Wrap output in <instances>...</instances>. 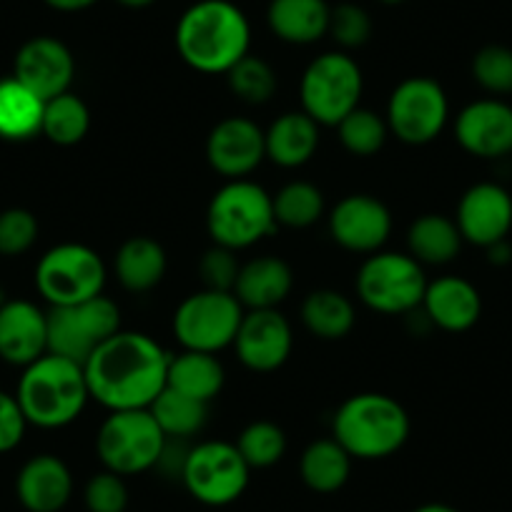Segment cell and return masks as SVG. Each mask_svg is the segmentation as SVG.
<instances>
[{
  "label": "cell",
  "mask_w": 512,
  "mask_h": 512,
  "mask_svg": "<svg viewBox=\"0 0 512 512\" xmlns=\"http://www.w3.org/2000/svg\"><path fill=\"white\" fill-rule=\"evenodd\" d=\"M171 354L144 332H116L86 359L88 392L111 412L149 410L164 392Z\"/></svg>",
  "instance_id": "cell-1"
},
{
  "label": "cell",
  "mask_w": 512,
  "mask_h": 512,
  "mask_svg": "<svg viewBox=\"0 0 512 512\" xmlns=\"http://www.w3.org/2000/svg\"><path fill=\"white\" fill-rule=\"evenodd\" d=\"M249 46L251 26L231 0H199L176 23V51L199 73H229Z\"/></svg>",
  "instance_id": "cell-2"
},
{
  "label": "cell",
  "mask_w": 512,
  "mask_h": 512,
  "mask_svg": "<svg viewBox=\"0 0 512 512\" xmlns=\"http://www.w3.org/2000/svg\"><path fill=\"white\" fill-rule=\"evenodd\" d=\"M23 369L16 400L28 425L61 430L81 417L91 397L83 364L48 352Z\"/></svg>",
  "instance_id": "cell-3"
},
{
  "label": "cell",
  "mask_w": 512,
  "mask_h": 512,
  "mask_svg": "<svg viewBox=\"0 0 512 512\" xmlns=\"http://www.w3.org/2000/svg\"><path fill=\"white\" fill-rule=\"evenodd\" d=\"M410 415L405 407L382 392H359L344 400L334 415V440L352 460H384L405 447L410 437Z\"/></svg>",
  "instance_id": "cell-4"
},
{
  "label": "cell",
  "mask_w": 512,
  "mask_h": 512,
  "mask_svg": "<svg viewBox=\"0 0 512 512\" xmlns=\"http://www.w3.org/2000/svg\"><path fill=\"white\" fill-rule=\"evenodd\" d=\"M272 196L249 179L221 186L206 209V229L214 244L226 249H249L277 231Z\"/></svg>",
  "instance_id": "cell-5"
},
{
  "label": "cell",
  "mask_w": 512,
  "mask_h": 512,
  "mask_svg": "<svg viewBox=\"0 0 512 512\" xmlns=\"http://www.w3.org/2000/svg\"><path fill=\"white\" fill-rule=\"evenodd\" d=\"M364 78L362 68L347 53H322L304 71L299 83L302 111L319 126H339L354 108H359Z\"/></svg>",
  "instance_id": "cell-6"
},
{
  "label": "cell",
  "mask_w": 512,
  "mask_h": 512,
  "mask_svg": "<svg viewBox=\"0 0 512 512\" xmlns=\"http://www.w3.org/2000/svg\"><path fill=\"white\" fill-rule=\"evenodd\" d=\"M164 445L166 435L149 410L111 412L96 437V452L103 467L121 477L154 470Z\"/></svg>",
  "instance_id": "cell-7"
},
{
  "label": "cell",
  "mask_w": 512,
  "mask_h": 512,
  "mask_svg": "<svg viewBox=\"0 0 512 512\" xmlns=\"http://www.w3.org/2000/svg\"><path fill=\"white\" fill-rule=\"evenodd\" d=\"M427 279L422 264L410 254L377 251L359 267L357 294L372 312L407 314L425 299Z\"/></svg>",
  "instance_id": "cell-8"
},
{
  "label": "cell",
  "mask_w": 512,
  "mask_h": 512,
  "mask_svg": "<svg viewBox=\"0 0 512 512\" xmlns=\"http://www.w3.org/2000/svg\"><path fill=\"white\" fill-rule=\"evenodd\" d=\"M106 284V267L98 251L86 244H58L41 256L36 287L51 307H68L98 297Z\"/></svg>",
  "instance_id": "cell-9"
},
{
  "label": "cell",
  "mask_w": 512,
  "mask_h": 512,
  "mask_svg": "<svg viewBox=\"0 0 512 512\" xmlns=\"http://www.w3.org/2000/svg\"><path fill=\"white\" fill-rule=\"evenodd\" d=\"M48 352L71 362L86 364V359L121 332V312L116 302L98 294L81 304L48 309Z\"/></svg>",
  "instance_id": "cell-10"
},
{
  "label": "cell",
  "mask_w": 512,
  "mask_h": 512,
  "mask_svg": "<svg viewBox=\"0 0 512 512\" xmlns=\"http://www.w3.org/2000/svg\"><path fill=\"white\" fill-rule=\"evenodd\" d=\"M244 307L234 292L201 289L179 304L174 314V334L184 349L216 354L234 344Z\"/></svg>",
  "instance_id": "cell-11"
},
{
  "label": "cell",
  "mask_w": 512,
  "mask_h": 512,
  "mask_svg": "<svg viewBox=\"0 0 512 512\" xmlns=\"http://www.w3.org/2000/svg\"><path fill=\"white\" fill-rule=\"evenodd\" d=\"M251 467L231 442H201L186 457L181 482L194 500L224 507L239 500L249 487Z\"/></svg>",
  "instance_id": "cell-12"
},
{
  "label": "cell",
  "mask_w": 512,
  "mask_h": 512,
  "mask_svg": "<svg viewBox=\"0 0 512 512\" xmlns=\"http://www.w3.org/2000/svg\"><path fill=\"white\" fill-rule=\"evenodd\" d=\"M450 118V101L445 88L427 76L402 81L387 103L390 134L410 146H425L442 134Z\"/></svg>",
  "instance_id": "cell-13"
},
{
  "label": "cell",
  "mask_w": 512,
  "mask_h": 512,
  "mask_svg": "<svg viewBox=\"0 0 512 512\" xmlns=\"http://www.w3.org/2000/svg\"><path fill=\"white\" fill-rule=\"evenodd\" d=\"M236 357L251 372H274L294 347L292 324L279 309H249L234 339Z\"/></svg>",
  "instance_id": "cell-14"
},
{
  "label": "cell",
  "mask_w": 512,
  "mask_h": 512,
  "mask_svg": "<svg viewBox=\"0 0 512 512\" xmlns=\"http://www.w3.org/2000/svg\"><path fill=\"white\" fill-rule=\"evenodd\" d=\"M329 234L354 254H377L392 234V214L369 194L344 196L329 214Z\"/></svg>",
  "instance_id": "cell-15"
},
{
  "label": "cell",
  "mask_w": 512,
  "mask_h": 512,
  "mask_svg": "<svg viewBox=\"0 0 512 512\" xmlns=\"http://www.w3.org/2000/svg\"><path fill=\"white\" fill-rule=\"evenodd\" d=\"M267 159L264 131L249 118H224L206 139V161L224 179H246Z\"/></svg>",
  "instance_id": "cell-16"
},
{
  "label": "cell",
  "mask_w": 512,
  "mask_h": 512,
  "mask_svg": "<svg viewBox=\"0 0 512 512\" xmlns=\"http://www.w3.org/2000/svg\"><path fill=\"white\" fill-rule=\"evenodd\" d=\"M457 229L470 244L490 249L505 241L512 229V196L505 186L482 181L470 186L457 204Z\"/></svg>",
  "instance_id": "cell-17"
},
{
  "label": "cell",
  "mask_w": 512,
  "mask_h": 512,
  "mask_svg": "<svg viewBox=\"0 0 512 512\" xmlns=\"http://www.w3.org/2000/svg\"><path fill=\"white\" fill-rule=\"evenodd\" d=\"M13 76L31 88L38 98H51L68 93L73 76H76V61L68 46L58 38L36 36L21 46L13 66Z\"/></svg>",
  "instance_id": "cell-18"
},
{
  "label": "cell",
  "mask_w": 512,
  "mask_h": 512,
  "mask_svg": "<svg viewBox=\"0 0 512 512\" xmlns=\"http://www.w3.org/2000/svg\"><path fill=\"white\" fill-rule=\"evenodd\" d=\"M455 139L477 159L512 154V106L500 98H482L457 113Z\"/></svg>",
  "instance_id": "cell-19"
},
{
  "label": "cell",
  "mask_w": 512,
  "mask_h": 512,
  "mask_svg": "<svg viewBox=\"0 0 512 512\" xmlns=\"http://www.w3.org/2000/svg\"><path fill=\"white\" fill-rule=\"evenodd\" d=\"M48 354V314L33 302H6L0 307V357L28 367Z\"/></svg>",
  "instance_id": "cell-20"
},
{
  "label": "cell",
  "mask_w": 512,
  "mask_h": 512,
  "mask_svg": "<svg viewBox=\"0 0 512 512\" xmlns=\"http://www.w3.org/2000/svg\"><path fill=\"white\" fill-rule=\"evenodd\" d=\"M18 502L28 512H61L73 495V475L56 455H36L16 477Z\"/></svg>",
  "instance_id": "cell-21"
},
{
  "label": "cell",
  "mask_w": 512,
  "mask_h": 512,
  "mask_svg": "<svg viewBox=\"0 0 512 512\" xmlns=\"http://www.w3.org/2000/svg\"><path fill=\"white\" fill-rule=\"evenodd\" d=\"M422 307H425L427 319L435 327L460 334L475 327L477 319H480L482 297L475 284H470L467 279L442 277L427 284Z\"/></svg>",
  "instance_id": "cell-22"
},
{
  "label": "cell",
  "mask_w": 512,
  "mask_h": 512,
  "mask_svg": "<svg viewBox=\"0 0 512 512\" xmlns=\"http://www.w3.org/2000/svg\"><path fill=\"white\" fill-rule=\"evenodd\" d=\"M294 287V274L289 264L279 256H256L241 264L236 277L234 297L241 307L249 309H277L289 297Z\"/></svg>",
  "instance_id": "cell-23"
},
{
  "label": "cell",
  "mask_w": 512,
  "mask_h": 512,
  "mask_svg": "<svg viewBox=\"0 0 512 512\" xmlns=\"http://www.w3.org/2000/svg\"><path fill=\"white\" fill-rule=\"evenodd\" d=\"M267 159L282 169H299L307 164L319 149V123L304 111L282 113L264 131Z\"/></svg>",
  "instance_id": "cell-24"
},
{
  "label": "cell",
  "mask_w": 512,
  "mask_h": 512,
  "mask_svg": "<svg viewBox=\"0 0 512 512\" xmlns=\"http://www.w3.org/2000/svg\"><path fill=\"white\" fill-rule=\"evenodd\" d=\"M327 0H272L267 11V23L277 38L294 46H309L329 31Z\"/></svg>",
  "instance_id": "cell-25"
},
{
  "label": "cell",
  "mask_w": 512,
  "mask_h": 512,
  "mask_svg": "<svg viewBox=\"0 0 512 512\" xmlns=\"http://www.w3.org/2000/svg\"><path fill=\"white\" fill-rule=\"evenodd\" d=\"M166 251L149 236H131L116 251V277L128 292H149L164 279Z\"/></svg>",
  "instance_id": "cell-26"
},
{
  "label": "cell",
  "mask_w": 512,
  "mask_h": 512,
  "mask_svg": "<svg viewBox=\"0 0 512 512\" xmlns=\"http://www.w3.org/2000/svg\"><path fill=\"white\" fill-rule=\"evenodd\" d=\"M224 379L226 372L219 359H216V354L184 349L179 357H171L166 387L209 405L214 397H219Z\"/></svg>",
  "instance_id": "cell-27"
},
{
  "label": "cell",
  "mask_w": 512,
  "mask_h": 512,
  "mask_svg": "<svg viewBox=\"0 0 512 512\" xmlns=\"http://www.w3.org/2000/svg\"><path fill=\"white\" fill-rule=\"evenodd\" d=\"M46 101L16 76L0 81V139L28 141L41 134Z\"/></svg>",
  "instance_id": "cell-28"
},
{
  "label": "cell",
  "mask_w": 512,
  "mask_h": 512,
  "mask_svg": "<svg viewBox=\"0 0 512 512\" xmlns=\"http://www.w3.org/2000/svg\"><path fill=\"white\" fill-rule=\"evenodd\" d=\"M304 485L319 495H332L347 485L352 475V455L337 440H317L302 452L299 462Z\"/></svg>",
  "instance_id": "cell-29"
},
{
  "label": "cell",
  "mask_w": 512,
  "mask_h": 512,
  "mask_svg": "<svg viewBox=\"0 0 512 512\" xmlns=\"http://www.w3.org/2000/svg\"><path fill=\"white\" fill-rule=\"evenodd\" d=\"M462 234L452 219L442 214H425L407 231L410 256L420 264H450L462 249Z\"/></svg>",
  "instance_id": "cell-30"
},
{
  "label": "cell",
  "mask_w": 512,
  "mask_h": 512,
  "mask_svg": "<svg viewBox=\"0 0 512 512\" xmlns=\"http://www.w3.org/2000/svg\"><path fill=\"white\" fill-rule=\"evenodd\" d=\"M302 322L309 332L324 342L344 339L354 329L357 312L349 297L334 289H317L302 304Z\"/></svg>",
  "instance_id": "cell-31"
},
{
  "label": "cell",
  "mask_w": 512,
  "mask_h": 512,
  "mask_svg": "<svg viewBox=\"0 0 512 512\" xmlns=\"http://www.w3.org/2000/svg\"><path fill=\"white\" fill-rule=\"evenodd\" d=\"M149 412L169 440H189V437L199 435L204 430L206 420H209V405L206 402L181 395L171 387H164V392L156 397Z\"/></svg>",
  "instance_id": "cell-32"
},
{
  "label": "cell",
  "mask_w": 512,
  "mask_h": 512,
  "mask_svg": "<svg viewBox=\"0 0 512 512\" xmlns=\"http://www.w3.org/2000/svg\"><path fill=\"white\" fill-rule=\"evenodd\" d=\"M91 128V111L76 93H61V96L46 101L43 108L41 134L58 146H76L86 139Z\"/></svg>",
  "instance_id": "cell-33"
},
{
  "label": "cell",
  "mask_w": 512,
  "mask_h": 512,
  "mask_svg": "<svg viewBox=\"0 0 512 512\" xmlns=\"http://www.w3.org/2000/svg\"><path fill=\"white\" fill-rule=\"evenodd\" d=\"M274 219L279 226L289 229H307L317 224L324 214V196L309 181H292L282 186L277 196H272Z\"/></svg>",
  "instance_id": "cell-34"
},
{
  "label": "cell",
  "mask_w": 512,
  "mask_h": 512,
  "mask_svg": "<svg viewBox=\"0 0 512 512\" xmlns=\"http://www.w3.org/2000/svg\"><path fill=\"white\" fill-rule=\"evenodd\" d=\"M236 450L241 452L251 470H267V467L277 465L287 452V435L274 422H251L241 430Z\"/></svg>",
  "instance_id": "cell-35"
},
{
  "label": "cell",
  "mask_w": 512,
  "mask_h": 512,
  "mask_svg": "<svg viewBox=\"0 0 512 512\" xmlns=\"http://www.w3.org/2000/svg\"><path fill=\"white\" fill-rule=\"evenodd\" d=\"M339 141L352 156H374L390 136L387 118L369 108H354L337 126Z\"/></svg>",
  "instance_id": "cell-36"
},
{
  "label": "cell",
  "mask_w": 512,
  "mask_h": 512,
  "mask_svg": "<svg viewBox=\"0 0 512 512\" xmlns=\"http://www.w3.org/2000/svg\"><path fill=\"white\" fill-rule=\"evenodd\" d=\"M229 88L241 98L244 103L251 106H262L277 91V73L269 66L267 61L256 56H244L229 73Z\"/></svg>",
  "instance_id": "cell-37"
},
{
  "label": "cell",
  "mask_w": 512,
  "mask_h": 512,
  "mask_svg": "<svg viewBox=\"0 0 512 512\" xmlns=\"http://www.w3.org/2000/svg\"><path fill=\"white\" fill-rule=\"evenodd\" d=\"M472 78L492 96L512 93V48L497 43L480 48L472 58Z\"/></svg>",
  "instance_id": "cell-38"
},
{
  "label": "cell",
  "mask_w": 512,
  "mask_h": 512,
  "mask_svg": "<svg viewBox=\"0 0 512 512\" xmlns=\"http://www.w3.org/2000/svg\"><path fill=\"white\" fill-rule=\"evenodd\" d=\"M329 36L342 48H362L372 36V18L354 3H339L329 13Z\"/></svg>",
  "instance_id": "cell-39"
},
{
  "label": "cell",
  "mask_w": 512,
  "mask_h": 512,
  "mask_svg": "<svg viewBox=\"0 0 512 512\" xmlns=\"http://www.w3.org/2000/svg\"><path fill=\"white\" fill-rule=\"evenodd\" d=\"M83 502H86L88 512H126L128 487L121 475L103 470L86 482Z\"/></svg>",
  "instance_id": "cell-40"
},
{
  "label": "cell",
  "mask_w": 512,
  "mask_h": 512,
  "mask_svg": "<svg viewBox=\"0 0 512 512\" xmlns=\"http://www.w3.org/2000/svg\"><path fill=\"white\" fill-rule=\"evenodd\" d=\"M38 239V221L26 209H8L0 214V254H26Z\"/></svg>",
  "instance_id": "cell-41"
},
{
  "label": "cell",
  "mask_w": 512,
  "mask_h": 512,
  "mask_svg": "<svg viewBox=\"0 0 512 512\" xmlns=\"http://www.w3.org/2000/svg\"><path fill=\"white\" fill-rule=\"evenodd\" d=\"M239 259H236L234 249L214 244L199 262V274L204 289H214V292H234L236 277H239Z\"/></svg>",
  "instance_id": "cell-42"
},
{
  "label": "cell",
  "mask_w": 512,
  "mask_h": 512,
  "mask_svg": "<svg viewBox=\"0 0 512 512\" xmlns=\"http://www.w3.org/2000/svg\"><path fill=\"white\" fill-rule=\"evenodd\" d=\"M26 427L28 420L23 415L21 405H18L16 395L0 392V455L21 445Z\"/></svg>",
  "instance_id": "cell-43"
},
{
  "label": "cell",
  "mask_w": 512,
  "mask_h": 512,
  "mask_svg": "<svg viewBox=\"0 0 512 512\" xmlns=\"http://www.w3.org/2000/svg\"><path fill=\"white\" fill-rule=\"evenodd\" d=\"M48 8L53 11H61V13H78V11H86V8L96 6L98 0H43Z\"/></svg>",
  "instance_id": "cell-44"
},
{
  "label": "cell",
  "mask_w": 512,
  "mask_h": 512,
  "mask_svg": "<svg viewBox=\"0 0 512 512\" xmlns=\"http://www.w3.org/2000/svg\"><path fill=\"white\" fill-rule=\"evenodd\" d=\"M487 251H490V254H492V256H490L492 262H497V264L510 262V254H512V251H510V246H507V241H500V244H492Z\"/></svg>",
  "instance_id": "cell-45"
},
{
  "label": "cell",
  "mask_w": 512,
  "mask_h": 512,
  "mask_svg": "<svg viewBox=\"0 0 512 512\" xmlns=\"http://www.w3.org/2000/svg\"><path fill=\"white\" fill-rule=\"evenodd\" d=\"M412 512H460V510L452 505H445V502H427V505H420Z\"/></svg>",
  "instance_id": "cell-46"
},
{
  "label": "cell",
  "mask_w": 512,
  "mask_h": 512,
  "mask_svg": "<svg viewBox=\"0 0 512 512\" xmlns=\"http://www.w3.org/2000/svg\"><path fill=\"white\" fill-rule=\"evenodd\" d=\"M116 3L123 8H131V11H141V8L154 6L156 0H116Z\"/></svg>",
  "instance_id": "cell-47"
},
{
  "label": "cell",
  "mask_w": 512,
  "mask_h": 512,
  "mask_svg": "<svg viewBox=\"0 0 512 512\" xmlns=\"http://www.w3.org/2000/svg\"><path fill=\"white\" fill-rule=\"evenodd\" d=\"M384 6H400V3H405V0H382Z\"/></svg>",
  "instance_id": "cell-48"
},
{
  "label": "cell",
  "mask_w": 512,
  "mask_h": 512,
  "mask_svg": "<svg viewBox=\"0 0 512 512\" xmlns=\"http://www.w3.org/2000/svg\"><path fill=\"white\" fill-rule=\"evenodd\" d=\"M6 304V294H3V289H0V307Z\"/></svg>",
  "instance_id": "cell-49"
}]
</instances>
